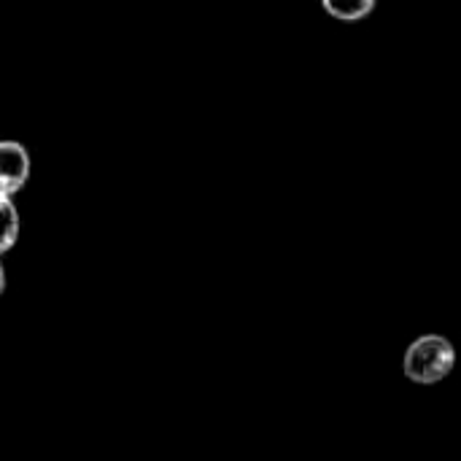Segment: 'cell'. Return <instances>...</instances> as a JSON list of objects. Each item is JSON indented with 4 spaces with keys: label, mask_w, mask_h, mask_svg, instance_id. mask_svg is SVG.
Returning <instances> with one entry per match:
<instances>
[{
    "label": "cell",
    "mask_w": 461,
    "mask_h": 461,
    "mask_svg": "<svg viewBox=\"0 0 461 461\" xmlns=\"http://www.w3.org/2000/svg\"><path fill=\"white\" fill-rule=\"evenodd\" d=\"M456 367V348L443 335H421L416 338L405 357H402V373L416 386H435L443 384Z\"/></svg>",
    "instance_id": "6da1fadb"
},
{
    "label": "cell",
    "mask_w": 461,
    "mask_h": 461,
    "mask_svg": "<svg viewBox=\"0 0 461 461\" xmlns=\"http://www.w3.org/2000/svg\"><path fill=\"white\" fill-rule=\"evenodd\" d=\"M30 176V157L22 143L0 140V194H14Z\"/></svg>",
    "instance_id": "7a4b0ae2"
},
{
    "label": "cell",
    "mask_w": 461,
    "mask_h": 461,
    "mask_svg": "<svg viewBox=\"0 0 461 461\" xmlns=\"http://www.w3.org/2000/svg\"><path fill=\"white\" fill-rule=\"evenodd\" d=\"M321 3L327 14L340 22H359L375 8V0H321Z\"/></svg>",
    "instance_id": "3957f363"
},
{
    "label": "cell",
    "mask_w": 461,
    "mask_h": 461,
    "mask_svg": "<svg viewBox=\"0 0 461 461\" xmlns=\"http://www.w3.org/2000/svg\"><path fill=\"white\" fill-rule=\"evenodd\" d=\"M19 235V216L8 194H0V254H5Z\"/></svg>",
    "instance_id": "277c9868"
},
{
    "label": "cell",
    "mask_w": 461,
    "mask_h": 461,
    "mask_svg": "<svg viewBox=\"0 0 461 461\" xmlns=\"http://www.w3.org/2000/svg\"><path fill=\"white\" fill-rule=\"evenodd\" d=\"M5 292V270H3V265H0V294Z\"/></svg>",
    "instance_id": "5b68a950"
}]
</instances>
